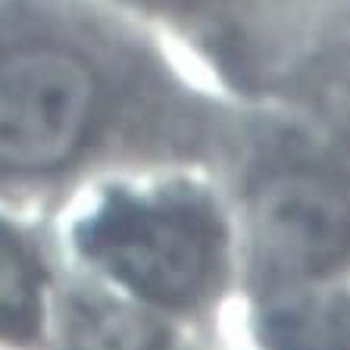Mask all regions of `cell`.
Here are the masks:
<instances>
[{"mask_svg": "<svg viewBox=\"0 0 350 350\" xmlns=\"http://www.w3.org/2000/svg\"><path fill=\"white\" fill-rule=\"evenodd\" d=\"M85 260L125 297L182 310L206 294L222 256L219 222L204 204L163 191H116L75 228Z\"/></svg>", "mask_w": 350, "mask_h": 350, "instance_id": "6da1fadb", "label": "cell"}, {"mask_svg": "<svg viewBox=\"0 0 350 350\" xmlns=\"http://www.w3.org/2000/svg\"><path fill=\"white\" fill-rule=\"evenodd\" d=\"M260 256L282 282H325L347 256V204L341 188L310 172L272 178L254 200Z\"/></svg>", "mask_w": 350, "mask_h": 350, "instance_id": "7a4b0ae2", "label": "cell"}, {"mask_svg": "<svg viewBox=\"0 0 350 350\" xmlns=\"http://www.w3.org/2000/svg\"><path fill=\"white\" fill-rule=\"evenodd\" d=\"M260 335L269 350H347V306L322 282H294L266 304Z\"/></svg>", "mask_w": 350, "mask_h": 350, "instance_id": "277c9868", "label": "cell"}, {"mask_svg": "<svg viewBox=\"0 0 350 350\" xmlns=\"http://www.w3.org/2000/svg\"><path fill=\"white\" fill-rule=\"evenodd\" d=\"M66 335L69 350H166L160 325L135 300H75Z\"/></svg>", "mask_w": 350, "mask_h": 350, "instance_id": "8992f818", "label": "cell"}, {"mask_svg": "<svg viewBox=\"0 0 350 350\" xmlns=\"http://www.w3.org/2000/svg\"><path fill=\"white\" fill-rule=\"evenodd\" d=\"M47 319L44 272L10 228L0 226V344H35Z\"/></svg>", "mask_w": 350, "mask_h": 350, "instance_id": "5b68a950", "label": "cell"}, {"mask_svg": "<svg viewBox=\"0 0 350 350\" xmlns=\"http://www.w3.org/2000/svg\"><path fill=\"white\" fill-rule=\"evenodd\" d=\"M213 35L226 47H262L294 25H316L341 13L344 0H103Z\"/></svg>", "mask_w": 350, "mask_h": 350, "instance_id": "3957f363", "label": "cell"}]
</instances>
